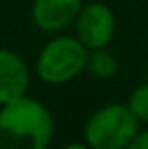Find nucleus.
Returning a JSON list of instances; mask_svg holds the SVG:
<instances>
[{"instance_id":"6","label":"nucleus","mask_w":148,"mask_h":149,"mask_svg":"<svg viewBox=\"0 0 148 149\" xmlns=\"http://www.w3.org/2000/svg\"><path fill=\"white\" fill-rule=\"evenodd\" d=\"M82 0H34L32 21L44 32H59L74 25Z\"/></svg>"},{"instance_id":"5","label":"nucleus","mask_w":148,"mask_h":149,"mask_svg":"<svg viewBox=\"0 0 148 149\" xmlns=\"http://www.w3.org/2000/svg\"><path fill=\"white\" fill-rule=\"evenodd\" d=\"M30 70L19 53L0 47V104L27 95Z\"/></svg>"},{"instance_id":"2","label":"nucleus","mask_w":148,"mask_h":149,"mask_svg":"<svg viewBox=\"0 0 148 149\" xmlns=\"http://www.w3.org/2000/svg\"><path fill=\"white\" fill-rule=\"evenodd\" d=\"M139 132V119L127 104H106L93 111L84 125V142L93 149L129 147Z\"/></svg>"},{"instance_id":"8","label":"nucleus","mask_w":148,"mask_h":149,"mask_svg":"<svg viewBox=\"0 0 148 149\" xmlns=\"http://www.w3.org/2000/svg\"><path fill=\"white\" fill-rule=\"evenodd\" d=\"M127 108L139 119V123H148V83L139 85L129 95Z\"/></svg>"},{"instance_id":"4","label":"nucleus","mask_w":148,"mask_h":149,"mask_svg":"<svg viewBox=\"0 0 148 149\" xmlns=\"http://www.w3.org/2000/svg\"><path fill=\"white\" fill-rule=\"evenodd\" d=\"M74 36L87 49L106 47L116 32L114 11L104 2H89L80 8L74 21Z\"/></svg>"},{"instance_id":"3","label":"nucleus","mask_w":148,"mask_h":149,"mask_svg":"<svg viewBox=\"0 0 148 149\" xmlns=\"http://www.w3.org/2000/svg\"><path fill=\"white\" fill-rule=\"evenodd\" d=\"M89 49L76 36H57L40 49L36 57V74L44 83L61 85L85 70Z\"/></svg>"},{"instance_id":"9","label":"nucleus","mask_w":148,"mask_h":149,"mask_svg":"<svg viewBox=\"0 0 148 149\" xmlns=\"http://www.w3.org/2000/svg\"><path fill=\"white\" fill-rule=\"evenodd\" d=\"M129 149H148V130H139Z\"/></svg>"},{"instance_id":"7","label":"nucleus","mask_w":148,"mask_h":149,"mask_svg":"<svg viewBox=\"0 0 148 149\" xmlns=\"http://www.w3.org/2000/svg\"><path fill=\"white\" fill-rule=\"evenodd\" d=\"M85 70L97 79H110L118 72V61L106 47L89 49Z\"/></svg>"},{"instance_id":"1","label":"nucleus","mask_w":148,"mask_h":149,"mask_svg":"<svg viewBox=\"0 0 148 149\" xmlns=\"http://www.w3.org/2000/svg\"><path fill=\"white\" fill-rule=\"evenodd\" d=\"M55 121L40 100L23 95L0 104V149H46Z\"/></svg>"}]
</instances>
